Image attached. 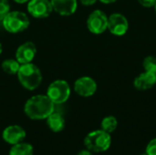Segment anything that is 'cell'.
<instances>
[{"label":"cell","instance_id":"obj_1","mask_svg":"<svg viewBox=\"0 0 156 155\" xmlns=\"http://www.w3.org/2000/svg\"><path fill=\"white\" fill-rule=\"evenodd\" d=\"M55 111L54 102L47 95H35L29 98L24 106L25 114L31 120H46Z\"/></svg>","mask_w":156,"mask_h":155},{"label":"cell","instance_id":"obj_2","mask_svg":"<svg viewBox=\"0 0 156 155\" xmlns=\"http://www.w3.org/2000/svg\"><path fill=\"white\" fill-rule=\"evenodd\" d=\"M16 75L19 83L27 90H35L42 82L41 70L32 62L22 64Z\"/></svg>","mask_w":156,"mask_h":155},{"label":"cell","instance_id":"obj_3","mask_svg":"<svg viewBox=\"0 0 156 155\" xmlns=\"http://www.w3.org/2000/svg\"><path fill=\"white\" fill-rule=\"evenodd\" d=\"M111 144V134L101 129L90 132L84 138V145L86 149L92 153H104L110 149Z\"/></svg>","mask_w":156,"mask_h":155},{"label":"cell","instance_id":"obj_4","mask_svg":"<svg viewBox=\"0 0 156 155\" xmlns=\"http://www.w3.org/2000/svg\"><path fill=\"white\" fill-rule=\"evenodd\" d=\"M4 28L12 34L25 31L30 25L29 17L21 11H9L2 20Z\"/></svg>","mask_w":156,"mask_h":155},{"label":"cell","instance_id":"obj_5","mask_svg":"<svg viewBox=\"0 0 156 155\" xmlns=\"http://www.w3.org/2000/svg\"><path fill=\"white\" fill-rule=\"evenodd\" d=\"M70 93L71 90L69 84L64 79H57L49 84L46 95L54 104H62L69 99Z\"/></svg>","mask_w":156,"mask_h":155},{"label":"cell","instance_id":"obj_6","mask_svg":"<svg viewBox=\"0 0 156 155\" xmlns=\"http://www.w3.org/2000/svg\"><path fill=\"white\" fill-rule=\"evenodd\" d=\"M87 27L92 34L101 35L108 29V16L101 10L92 11L87 19Z\"/></svg>","mask_w":156,"mask_h":155},{"label":"cell","instance_id":"obj_7","mask_svg":"<svg viewBox=\"0 0 156 155\" xmlns=\"http://www.w3.org/2000/svg\"><path fill=\"white\" fill-rule=\"evenodd\" d=\"M52 11L50 0H29L27 2V12L35 18L48 17Z\"/></svg>","mask_w":156,"mask_h":155},{"label":"cell","instance_id":"obj_8","mask_svg":"<svg viewBox=\"0 0 156 155\" xmlns=\"http://www.w3.org/2000/svg\"><path fill=\"white\" fill-rule=\"evenodd\" d=\"M129 29V21L121 13H113L108 16V30L114 36H123Z\"/></svg>","mask_w":156,"mask_h":155},{"label":"cell","instance_id":"obj_9","mask_svg":"<svg viewBox=\"0 0 156 155\" xmlns=\"http://www.w3.org/2000/svg\"><path fill=\"white\" fill-rule=\"evenodd\" d=\"M97 83L96 81L88 76L79 78L74 83L75 92L83 98H89L95 94L97 91Z\"/></svg>","mask_w":156,"mask_h":155},{"label":"cell","instance_id":"obj_10","mask_svg":"<svg viewBox=\"0 0 156 155\" xmlns=\"http://www.w3.org/2000/svg\"><path fill=\"white\" fill-rule=\"evenodd\" d=\"M26 136L27 132L24 130V128L16 124L7 126L4 129L2 132L3 140L10 145H14L21 142H24Z\"/></svg>","mask_w":156,"mask_h":155},{"label":"cell","instance_id":"obj_11","mask_svg":"<svg viewBox=\"0 0 156 155\" xmlns=\"http://www.w3.org/2000/svg\"><path fill=\"white\" fill-rule=\"evenodd\" d=\"M37 55V47L32 41L21 44L16 51V59L22 65L31 63Z\"/></svg>","mask_w":156,"mask_h":155},{"label":"cell","instance_id":"obj_12","mask_svg":"<svg viewBox=\"0 0 156 155\" xmlns=\"http://www.w3.org/2000/svg\"><path fill=\"white\" fill-rule=\"evenodd\" d=\"M50 2L53 10L64 16L73 15L78 7L77 0H50Z\"/></svg>","mask_w":156,"mask_h":155},{"label":"cell","instance_id":"obj_13","mask_svg":"<svg viewBox=\"0 0 156 155\" xmlns=\"http://www.w3.org/2000/svg\"><path fill=\"white\" fill-rule=\"evenodd\" d=\"M156 84V73L144 71L138 75L133 80V86L136 90L145 91L154 88Z\"/></svg>","mask_w":156,"mask_h":155},{"label":"cell","instance_id":"obj_14","mask_svg":"<svg viewBox=\"0 0 156 155\" xmlns=\"http://www.w3.org/2000/svg\"><path fill=\"white\" fill-rule=\"evenodd\" d=\"M47 125L53 132H60L65 128V119L58 112H52L47 119Z\"/></svg>","mask_w":156,"mask_h":155},{"label":"cell","instance_id":"obj_15","mask_svg":"<svg viewBox=\"0 0 156 155\" xmlns=\"http://www.w3.org/2000/svg\"><path fill=\"white\" fill-rule=\"evenodd\" d=\"M9 155H33L34 154V148L28 143L21 142L19 143L11 145Z\"/></svg>","mask_w":156,"mask_h":155},{"label":"cell","instance_id":"obj_16","mask_svg":"<svg viewBox=\"0 0 156 155\" xmlns=\"http://www.w3.org/2000/svg\"><path fill=\"white\" fill-rule=\"evenodd\" d=\"M21 64L14 58H8L5 59L2 62L1 64V68L4 70V72H5L8 75H16L19 68H20Z\"/></svg>","mask_w":156,"mask_h":155},{"label":"cell","instance_id":"obj_17","mask_svg":"<svg viewBox=\"0 0 156 155\" xmlns=\"http://www.w3.org/2000/svg\"><path fill=\"white\" fill-rule=\"evenodd\" d=\"M117 126H118V121L112 115L106 116L105 118H103L101 121V130H103L104 132H106L110 134L117 129Z\"/></svg>","mask_w":156,"mask_h":155},{"label":"cell","instance_id":"obj_18","mask_svg":"<svg viewBox=\"0 0 156 155\" xmlns=\"http://www.w3.org/2000/svg\"><path fill=\"white\" fill-rule=\"evenodd\" d=\"M143 67L144 71L156 73V57L147 56L143 61Z\"/></svg>","mask_w":156,"mask_h":155},{"label":"cell","instance_id":"obj_19","mask_svg":"<svg viewBox=\"0 0 156 155\" xmlns=\"http://www.w3.org/2000/svg\"><path fill=\"white\" fill-rule=\"evenodd\" d=\"M10 11V4L8 0H0V21L4 19V17Z\"/></svg>","mask_w":156,"mask_h":155},{"label":"cell","instance_id":"obj_20","mask_svg":"<svg viewBox=\"0 0 156 155\" xmlns=\"http://www.w3.org/2000/svg\"><path fill=\"white\" fill-rule=\"evenodd\" d=\"M145 153L147 155H156V138L148 143L145 149Z\"/></svg>","mask_w":156,"mask_h":155},{"label":"cell","instance_id":"obj_21","mask_svg":"<svg viewBox=\"0 0 156 155\" xmlns=\"http://www.w3.org/2000/svg\"><path fill=\"white\" fill-rule=\"evenodd\" d=\"M138 2L144 7H154L156 4V0H138Z\"/></svg>","mask_w":156,"mask_h":155},{"label":"cell","instance_id":"obj_22","mask_svg":"<svg viewBox=\"0 0 156 155\" xmlns=\"http://www.w3.org/2000/svg\"><path fill=\"white\" fill-rule=\"evenodd\" d=\"M80 3L83 5H86V6H90V5H94L98 0H80Z\"/></svg>","mask_w":156,"mask_h":155},{"label":"cell","instance_id":"obj_23","mask_svg":"<svg viewBox=\"0 0 156 155\" xmlns=\"http://www.w3.org/2000/svg\"><path fill=\"white\" fill-rule=\"evenodd\" d=\"M77 155H93L92 154V152H90V150L88 149H84V150H81L79 152V153Z\"/></svg>","mask_w":156,"mask_h":155},{"label":"cell","instance_id":"obj_24","mask_svg":"<svg viewBox=\"0 0 156 155\" xmlns=\"http://www.w3.org/2000/svg\"><path fill=\"white\" fill-rule=\"evenodd\" d=\"M100 2H101L102 4H105V5H110V4H112V3H115L116 1L118 0H99Z\"/></svg>","mask_w":156,"mask_h":155},{"label":"cell","instance_id":"obj_25","mask_svg":"<svg viewBox=\"0 0 156 155\" xmlns=\"http://www.w3.org/2000/svg\"><path fill=\"white\" fill-rule=\"evenodd\" d=\"M14 1L17 4H25V3L28 2L29 0H14Z\"/></svg>","mask_w":156,"mask_h":155},{"label":"cell","instance_id":"obj_26","mask_svg":"<svg viewBox=\"0 0 156 155\" xmlns=\"http://www.w3.org/2000/svg\"><path fill=\"white\" fill-rule=\"evenodd\" d=\"M2 52H3V47H2V44L0 43V55L2 54Z\"/></svg>","mask_w":156,"mask_h":155},{"label":"cell","instance_id":"obj_27","mask_svg":"<svg viewBox=\"0 0 156 155\" xmlns=\"http://www.w3.org/2000/svg\"><path fill=\"white\" fill-rule=\"evenodd\" d=\"M154 10H155V13H156V4H155V5H154Z\"/></svg>","mask_w":156,"mask_h":155},{"label":"cell","instance_id":"obj_28","mask_svg":"<svg viewBox=\"0 0 156 155\" xmlns=\"http://www.w3.org/2000/svg\"><path fill=\"white\" fill-rule=\"evenodd\" d=\"M143 155H147V154H146V153H144V154H143Z\"/></svg>","mask_w":156,"mask_h":155}]
</instances>
